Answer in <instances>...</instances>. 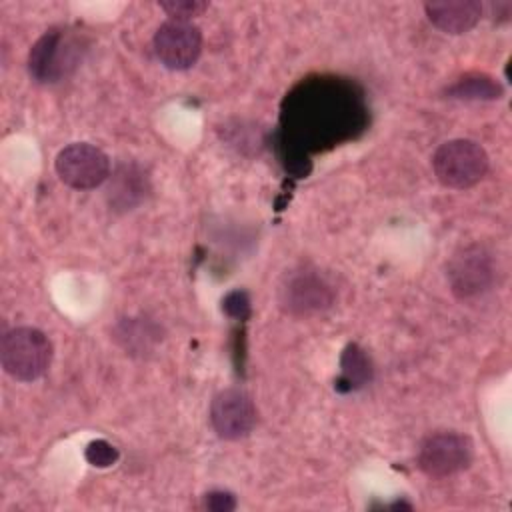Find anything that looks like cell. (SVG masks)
<instances>
[{
	"mask_svg": "<svg viewBox=\"0 0 512 512\" xmlns=\"http://www.w3.org/2000/svg\"><path fill=\"white\" fill-rule=\"evenodd\" d=\"M0 362L8 376L20 382L38 380L52 362L50 338L32 326L8 330L0 342Z\"/></svg>",
	"mask_w": 512,
	"mask_h": 512,
	"instance_id": "cell-1",
	"label": "cell"
},
{
	"mask_svg": "<svg viewBox=\"0 0 512 512\" xmlns=\"http://www.w3.org/2000/svg\"><path fill=\"white\" fill-rule=\"evenodd\" d=\"M82 40L66 28L46 30L30 48L28 70L36 82L52 84L66 78L80 62Z\"/></svg>",
	"mask_w": 512,
	"mask_h": 512,
	"instance_id": "cell-2",
	"label": "cell"
},
{
	"mask_svg": "<svg viewBox=\"0 0 512 512\" xmlns=\"http://www.w3.org/2000/svg\"><path fill=\"white\" fill-rule=\"evenodd\" d=\"M432 170L442 186L464 190L478 184L486 176L488 154L474 140H448L436 148L432 156Z\"/></svg>",
	"mask_w": 512,
	"mask_h": 512,
	"instance_id": "cell-3",
	"label": "cell"
},
{
	"mask_svg": "<svg viewBox=\"0 0 512 512\" xmlns=\"http://www.w3.org/2000/svg\"><path fill=\"white\" fill-rule=\"evenodd\" d=\"M474 444L466 434L438 432L428 436L418 450V468L430 478L454 476L470 466Z\"/></svg>",
	"mask_w": 512,
	"mask_h": 512,
	"instance_id": "cell-4",
	"label": "cell"
},
{
	"mask_svg": "<svg viewBox=\"0 0 512 512\" xmlns=\"http://www.w3.org/2000/svg\"><path fill=\"white\" fill-rule=\"evenodd\" d=\"M54 168L58 178L74 190L98 188L110 176L108 156L88 142H74L62 148Z\"/></svg>",
	"mask_w": 512,
	"mask_h": 512,
	"instance_id": "cell-5",
	"label": "cell"
},
{
	"mask_svg": "<svg viewBox=\"0 0 512 512\" xmlns=\"http://www.w3.org/2000/svg\"><path fill=\"white\" fill-rule=\"evenodd\" d=\"M448 282L454 296L468 300L484 294L494 282L492 256L482 246H464L448 262Z\"/></svg>",
	"mask_w": 512,
	"mask_h": 512,
	"instance_id": "cell-6",
	"label": "cell"
},
{
	"mask_svg": "<svg viewBox=\"0 0 512 512\" xmlns=\"http://www.w3.org/2000/svg\"><path fill=\"white\" fill-rule=\"evenodd\" d=\"M278 300L286 312L304 316L328 308L334 300V290L318 270L298 268L284 276Z\"/></svg>",
	"mask_w": 512,
	"mask_h": 512,
	"instance_id": "cell-7",
	"label": "cell"
},
{
	"mask_svg": "<svg viewBox=\"0 0 512 512\" xmlns=\"http://www.w3.org/2000/svg\"><path fill=\"white\" fill-rule=\"evenodd\" d=\"M154 52L166 68L186 70L202 52V34L192 22L168 20L154 34Z\"/></svg>",
	"mask_w": 512,
	"mask_h": 512,
	"instance_id": "cell-8",
	"label": "cell"
},
{
	"mask_svg": "<svg viewBox=\"0 0 512 512\" xmlns=\"http://www.w3.org/2000/svg\"><path fill=\"white\" fill-rule=\"evenodd\" d=\"M210 424L224 440H240L248 436L256 424L252 398L240 388L218 392L210 404Z\"/></svg>",
	"mask_w": 512,
	"mask_h": 512,
	"instance_id": "cell-9",
	"label": "cell"
},
{
	"mask_svg": "<svg viewBox=\"0 0 512 512\" xmlns=\"http://www.w3.org/2000/svg\"><path fill=\"white\" fill-rule=\"evenodd\" d=\"M424 12L438 30L446 34H466L478 24L482 4L476 0H436L426 2Z\"/></svg>",
	"mask_w": 512,
	"mask_h": 512,
	"instance_id": "cell-10",
	"label": "cell"
},
{
	"mask_svg": "<svg viewBox=\"0 0 512 512\" xmlns=\"http://www.w3.org/2000/svg\"><path fill=\"white\" fill-rule=\"evenodd\" d=\"M372 380V364L366 352L358 344H348L340 356V378L336 388L340 392H352L366 386Z\"/></svg>",
	"mask_w": 512,
	"mask_h": 512,
	"instance_id": "cell-11",
	"label": "cell"
},
{
	"mask_svg": "<svg viewBox=\"0 0 512 512\" xmlns=\"http://www.w3.org/2000/svg\"><path fill=\"white\" fill-rule=\"evenodd\" d=\"M446 94L458 100H496L504 94V88L488 74H466L456 80Z\"/></svg>",
	"mask_w": 512,
	"mask_h": 512,
	"instance_id": "cell-12",
	"label": "cell"
},
{
	"mask_svg": "<svg viewBox=\"0 0 512 512\" xmlns=\"http://www.w3.org/2000/svg\"><path fill=\"white\" fill-rule=\"evenodd\" d=\"M160 8L170 16V20L190 22L194 16H200L208 10L204 0H162Z\"/></svg>",
	"mask_w": 512,
	"mask_h": 512,
	"instance_id": "cell-13",
	"label": "cell"
},
{
	"mask_svg": "<svg viewBox=\"0 0 512 512\" xmlns=\"http://www.w3.org/2000/svg\"><path fill=\"white\" fill-rule=\"evenodd\" d=\"M84 456L88 460V464L96 466V468H108L112 464L118 462L120 458V452L114 444H110L108 440H92L86 450H84Z\"/></svg>",
	"mask_w": 512,
	"mask_h": 512,
	"instance_id": "cell-14",
	"label": "cell"
},
{
	"mask_svg": "<svg viewBox=\"0 0 512 512\" xmlns=\"http://www.w3.org/2000/svg\"><path fill=\"white\" fill-rule=\"evenodd\" d=\"M222 310L230 316V318H238L244 320L250 314V298L246 292L242 290H234L230 294H226V298L222 300Z\"/></svg>",
	"mask_w": 512,
	"mask_h": 512,
	"instance_id": "cell-15",
	"label": "cell"
},
{
	"mask_svg": "<svg viewBox=\"0 0 512 512\" xmlns=\"http://www.w3.org/2000/svg\"><path fill=\"white\" fill-rule=\"evenodd\" d=\"M202 506L210 512H232L236 508V498L226 490H212L204 496Z\"/></svg>",
	"mask_w": 512,
	"mask_h": 512,
	"instance_id": "cell-16",
	"label": "cell"
}]
</instances>
